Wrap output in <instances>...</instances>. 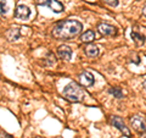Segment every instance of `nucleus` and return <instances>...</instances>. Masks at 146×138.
Segmentation results:
<instances>
[{
	"label": "nucleus",
	"mask_w": 146,
	"mask_h": 138,
	"mask_svg": "<svg viewBox=\"0 0 146 138\" xmlns=\"http://www.w3.org/2000/svg\"><path fill=\"white\" fill-rule=\"evenodd\" d=\"M1 138H12V136L7 135V133H1Z\"/></svg>",
	"instance_id": "obj_17"
},
{
	"label": "nucleus",
	"mask_w": 146,
	"mask_h": 138,
	"mask_svg": "<svg viewBox=\"0 0 146 138\" xmlns=\"http://www.w3.org/2000/svg\"><path fill=\"white\" fill-rule=\"evenodd\" d=\"M98 31L102 36H106V37H112V36L117 34V28L116 27H113L112 25H108V23H106V22L99 23L98 25Z\"/></svg>",
	"instance_id": "obj_7"
},
{
	"label": "nucleus",
	"mask_w": 146,
	"mask_h": 138,
	"mask_svg": "<svg viewBox=\"0 0 146 138\" xmlns=\"http://www.w3.org/2000/svg\"><path fill=\"white\" fill-rule=\"evenodd\" d=\"M78 80H79V83L83 87H91L95 83V77L89 71H83L79 75Z\"/></svg>",
	"instance_id": "obj_8"
},
{
	"label": "nucleus",
	"mask_w": 146,
	"mask_h": 138,
	"mask_svg": "<svg viewBox=\"0 0 146 138\" xmlns=\"http://www.w3.org/2000/svg\"><path fill=\"white\" fill-rule=\"evenodd\" d=\"M83 29V25L77 20H65L60 21L54 26L52 36L58 39H70L78 36Z\"/></svg>",
	"instance_id": "obj_1"
},
{
	"label": "nucleus",
	"mask_w": 146,
	"mask_h": 138,
	"mask_svg": "<svg viewBox=\"0 0 146 138\" xmlns=\"http://www.w3.org/2000/svg\"><path fill=\"white\" fill-rule=\"evenodd\" d=\"M143 15H144V16L146 17V6H145V7L143 9Z\"/></svg>",
	"instance_id": "obj_18"
},
{
	"label": "nucleus",
	"mask_w": 146,
	"mask_h": 138,
	"mask_svg": "<svg viewBox=\"0 0 146 138\" xmlns=\"http://www.w3.org/2000/svg\"><path fill=\"white\" fill-rule=\"evenodd\" d=\"M95 39V33H94V31H85L83 34L80 36V42H83V43H91L93 40Z\"/></svg>",
	"instance_id": "obj_13"
},
{
	"label": "nucleus",
	"mask_w": 146,
	"mask_h": 138,
	"mask_svg": "<svg viewBox=\"0 0 146 138\" xmlns=\"http://www.w3.org/2000/svg\"><path fill=\"white\" fill-rule=\"evenodd\" d=\"M130 38L131 40L136 44V45H143L145 43V36L141 34V33H138V32H131L130 33Z\"/></svg>",
	"instance_id": "obj_12"
},
{
	"label": "nucleus",
	"mask_w": 146,
	"mask_h": 138,
	"mask_svg": "<svg viewBox=\"0 0 146 138\" xmlns=\"http://www.w3.org/2000/svg\"><path fill=\"white\" fill-rule=\"evenodd\" d=\"M108 93L112 94L116 99H122L123 98V92H122L121 88H113V87H111V88H108Z\"/></svg>",
	"instance_id": "obj_14"
},
{
	"label": "nucleus",
	"mask_w": 146,
	"mask_h": 138,
	"mask_svg": "<svg viewBox=\"0 0 146 138\" xmlns=\"http://www.w3.org/2000/svg\"><path fill=\"white\" fill-rule=\"evenodd\" d=\"M130 125L136 132H140V133L146 132V120L141 115H134L130 119Z\"/></svg>",
	"instance_id": "obj_4"
},
{
	"label": "nucleus",
	"mask_w": 146,
	"mask_h": 138,
	"mask_svg": "<svg viewBox=\"0 0 146 138\" xmlns=\"http://www.w3.org/2000/svg\"><path fill=\"white\" fill-rule=\"evenodd\" d=\"M143 86H144V88L146 89V78H145V80H144V82H143Z\"/></svg>",
	"instance_id": "obj_19"
},
{
	"label": "nucleus",
	"mask_w": 146,
	"mask_h": 138,
	"mask_svg": "<svg viewBox=\"0 0 146 138\" xmlns=\"http://www.w3.org/2000/svg\"><path fill=\"white\" fill-rule=\"evenodd\" d=\"M62 94L66 99H68L70 102H73V103L83 102L85 98L84 89L82 88V86L76 83V82H70L67 86L63 87Z\"/></svg>",
	"instance_id": "obj_2"
},
{
	"label": "nucleus",
	"mask_w": 146,
	"mask_h": 138,
	"mask_svg": "<svg viewBox=\"0 0 146 138\" xmlns=\"http://www.w3.org/2000/svg\"><path fill=\"white\" fill-rule=\"evenodd\" d=\"M57 55L61 60H65V61H70L72 59V49L68 47V45H60L57 48Z\"/></svg>",
	"instance_id": "obj_9"
},
{
	"label": "nucleus",
	"mask_w": 146,
	"mask_h": 138,
	"mask_svg": "<svg viewBox=\"0 0 146 138\" xmlns=\"http://www.w3.org/2000/svg\"><path fill=\"white\" fill-rule=\"evenodd\" d=\"M84 53H85L86 56H89V58H96L100 54V49H99L98 45L90 43L84 48Z\"/></svg>",
	"instance_id": "obj_10"
},
{
	"label": "nucleus",
	"mask_w": 146,
	"mask_h": 138,
	"mask_svg": "<svg viewBox=\"0 0 146 138\" xmlns=\"http://www.w3.org/2000/svg\"><path fill=\"white\" fill-rule=\"evenodd\" d=\"M31 15H32L31 9L27 6V5L20 4V5H17L16 9H15V13H13V17L17 18V20L27 21V20H28V18L31 17Z\"/></svg>",
	"instance_id": "obj_5"
},
{
	"label": "nucleus",
	"mask_w": 146,
	"mask_h": 138,
	"mask_svg": "<svg viewBox=\"0 0 146 138\" xmlns=\"http://www.w3.org/2000/svg\"><path fill=\"white\" fill-rule=\"evenodd\" d=\"M102 1L106 4V5L111 6V7H116V6H118V4H119L118 0H102Z\"/></svg>",
	"instance_id": "obj_16"
},
{
	"label": "nucleus",
	"mask_w": 146,
	"mask_h": 138,
	"mask_svg": "<svg viewBox=\"0 0 146 138\" xmlns=\"http://www.w3.org/2000/svg\"><path fill=\"white\" fill-rule=\"evenodd\" d=\"M143 138H146V132H145L144 135H143Z\"/></svg>",
	"instance_id": "obj_20"
},
{
	"label": "nucleus",
	"mask_w": 146,
	"mask_h": 138,
	"mask_svg": "<svg viewBox=\"0 0 146 138\" xmlns=\"http://www.w3.org/2000/svg\"><path fill=\"white\" fill-rule=\"evenodd\" d=\"M5 37L10 40V42H15V40H18L21 38V32L18 28H15V29H9L6 33H5Z\"/></svg>",
	"instance_id": "obj_11"
},
{
	"label": "nucleus",
	"mask_w": 146,
	"mask_h": 138,
	"mask_svg": "<svg viewBox=\"0 0 146 138\" xmlns=\"http://www.w3.org/2000/svg\"><path fill=\"white\" fill-rule=\"evenodd\" d=\"M111 123H112V126H115L116 128H118V130H119L124 136L130 137V131H129V128L125 126L124 121H123L119 116H112V117H111Z\"/></svg>",
	"instance_id": "obj_6"
},
{
	"label": "nucleus",
	"mask_w": 146,
	"mask_h": 138,
	"mask_svg": "<svg viewBox=\"0 0 146 138\" xmlns=\"http://www.w3.org/2000/svg\"><path fill=\"white\" fill-rule=\"evenodd\" d=\"M36 5L48 6L56 13H60V12H62L63 10H65L63 5L58 1V0H36Z\"/></svg>",
	"instance_id": "obj_3"
},
{
	"label": "nucleus",
	"mask_w": 146,
	"mask_h": 138,
	"mask_svg": "<svg viewBox=\"0 0 146 138\" xmlns=\"http://www.w3.org/2000/svg\"><path fill=\"white\" fill-rule=\"evenodd\" d=\"M9 10V7L6 5V0H0V15L6 13Z\"/></svg>",
	"instance_id": "obj_15"
}]
</instances>
